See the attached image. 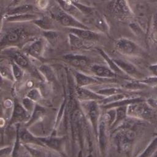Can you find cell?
<instances>
[{
  "label": "cell",
  "instance_id": "obj_5",
  "mask_svg": "<svg viewBox=\"0 0 157 157\" xmlns=\"http://www.w3.org/2000/svg\"><path fill=\"white\" fill-rule=\"evenodd\" d=\"M110 7V10L120 18H124L132 15L126 0H111Z\"/></svg>",
  "mask_w": 157,
  "mask_h": 157
},
{
  "label": "cell",
  "instance_id": "obj_8",
  "mask_svg": "<svg viewBox=\"0 0 157 157\" xmlns=\"http://www.w3.org/2000/svg\"><path fill=\"white\" fill-rule=\"evenodd\" d=\"M40 16L37 14L27 13L23 14H18V15H5L4 20L7 22L10 23H20V22H25L29 21H34L37 19Z\"/></svg>",
  "mask_w": 157,
  "mask_h": 157
},
{
  "label": "cell",
  "instance_id": "obj_34",
  "mask_svg": "<svg viewBox=\"0 0 157 157\" xmlns=\"http://www.w3.org/2000/svg\"><path fill=\"white\" fill-rule=\"evenodd\" d=\"M48 4V0H37V5L40 9H45L47 7Z\"/></svg>",
  "mask_w": 157,
  "mask_h": 157
},
{
  "label": "cell",
  "instance_id": "obj_20",
  "mask_svg": "<svg viewBox=\"0 0 157 157\" xmlns=\"http://www.w3.org/2000/svg\"><path fill=\"white\" fill-rule=\"evenodd\" d=\"M68 39L70 45L75 48H81L85 46L84 40L82 39L80 37L75 35L72 33H69L68 35Z\"/></svg>",
  "mask_w": 157,
  "mask_h": 157
},
{
  "label": "cell",
  "instance_id": "obj_19",
  "mask_svg": "<svg viewBox=\"0 0 157 157\" xmlns=\"http://www.w3.org/2000/svg\"><path fill=\"white\" fill-rule=\"evenodd\" d=\"M13 61L21 67H26L28 66V60L24 54L16 51L12 53Z\"/></svg>",
  "mask_w": 157,
  "mask_h": 157
},
{
  "label": "cell",
  "instance_id": "obj_21",
  "mask_svg": "<svg viewBox=\"0 0 157 157\" xmlns=\"http://www.w3.org/2000/svg\"><path fill=\"white\" fill-rule=\"evenodd\" d=\"M42 144L55 150H59L61 148L63 140L58 138H42L40 139Z\"/></svg>",
  "mask_w": 157,
  "mask_h": 157
},
{
  "label": "cell",
  "instance_id": "obj_32",
  "mask_svg": "<svg viewBox=\"0 0 157 157\" xmlns=\"http://www.w3.org/2000/svg\"><path fill=\"white\" fill-rule=\"evenodd\" d=\"M33 101L31 100L30 99L25 98L23 99V105L26 107V109L28 110H30L32 109V107L33 105Z\"/></svg>",
  "mask_w": 157,
  "mask_h": 157
},
{
  "label": "cell",
  "instance_id": "obj_29",
  "mask_svg": "<svg viewBox=\"0 0 157 157\" xmlns=\"http://www.w3.org/2000/svg\"><path fill=\"white\" fill-rule=\"evenodd\" d=\"M27 97L33 101H37L40 99V94L38 90L34 88L31 90L27 94Z\"/></svg>",
  "mask_w": 157,
  "mask_h": 157
},
{
  "label": "cell",
  "instance_id": "obj_9",
  "mask_svg": "<svg viewBox=\"0 0 157 157\" xmlns=\"http://www.w3.org/2000/svg\"><path fill=\"white\" fill-rule=\"evenodd\" d=\"M147 39L150 45L157 47V13L151 18L148 28Z\"/></svg>",
  "mask_w": 157,
  "mask_h": 157
},
{
  "label": "cell",
  "instance_id": "obj_1",
  "mask_svg": "<svg viewBox=\"0 0 157 157\" xmlns=\"http://www.w3.org/2000/svg\"><path fill=\"white\" fill-rule=\"evenodd\" d=\"M28 29L25 27H16L9 30L0 40V46L18 44L28 39L31 36Z\"/></svg>",
  "mask_w": 157,
  "mask_h": 157
},
{
  "label": "cell",
  "instance_id": "obj_22",
  "mask_svg": "<svg viewBox=\"0 0 157 157\" xmlns=\"http://www.w3.org/2000/svg\"><path fill=\"white\" fill-rule=\"evenodd\" d=\"M20 136L21 139L26 143H31V144H36L38 145H41L42 143L40 140L36 139L33 137L29 132L26 131L25 129H23L20 132Z\"/></svg>",
  "mask_w": 157,
  "mask_h": 157
},
{
  "label": "cell",
  "instance_id": "obj_36",
  "mask_svg": "<svg viewBox=\"0 0 157 157\" xmlns=\"http://www.w3.org/2000/svg\"><path fill=\"white\" fill-rule=\"evenodd\" d=\"M5 13L4 12L3 10H0V31L2 28L3 20H4V17H5Z\"/></svg>",
  "mask_w": 157,
  "mask_h": 157
},
{
  "label": "cell",
  "instance_id": "obj_23",
  "mask_svg": "<svg viewBox=\"0 0 157 157\" xmlns=\"http://www.w3.org/2000/svg\"><path fill=\"white\" fill-rule=\"evenodd\" d=\"M72 2L73 4L80 11V12L83 15H94L96 13V10L94 8L85 6L84 4H82L81 3H79L78 2L72 1Z\"/></svg>",
  "mask_w": 157,
  "mask_h": 157
},
{
  "label": "cell",
  "instance_id": "obj_13",
  "mask_svg": "<svg viewBox=\"0 0 157 157\" xmlns=\"http://www.w3.org/2000/svg\"><path fill=\"white\" fill-rule=\"evenodd\" d=\"M91 71L97 76L101 77H113L115 74L113 71L104 66L99 64H94L91 66Z\"/></svg>",
  "mask_w": 157,
  "mask_h": 157
},
{
  "label": "cell",
  "instance_id": "obj_2",
  "mask_svg": "<svg viewBox=\"0 0 157 157\" xmlns=\"http://www.w3.org/2000/svg\"><path fill=\"white\" fill-rule=\"evenodd\" d=\"M115 47L120 53L126 56H137L141 52L140 47L134 41L127 38H120L115 40Z\"/></svg>",
  "mask_w": 157,
  "mask_h": 157
},
{
  "label": "cell",
  "instance_id": "obj_17",
  "mask_svg": "<svg viewBox=\"0 0 157 157\" xmlns=\"http://www.w3.org/2000/svg\"><path fill=\"white\" fill-rule=\"evenodd\" d=\"M34 9L33 5L29 4H26L23 5H19L14 7H12L9 9L6 15H18L23 14L27 13H31Z\"/></svg>",
  "mask_w": 157,
  "mask_h": 157
},
{
  "label": "cell",
  "instance_id": "obj_33",
  "mask_svg": "<svg viewBox=\"0 0 157 157\" xmlns=\"http://www.w3.org/2000/svg\"><path fill=\"white\" fill-rule=\"evenodd\" d=\"M0 73L4 77H11L10 72L6 68L3 66H0Z\"/></svg>",
  "mask_w": 157,
  "mask_h": 157
},
{
  "label": "cell",
  "instance_id": "obj_18",
  "mask_svg": "<svg viewBox=\"0 0 157 157\" xmlns=\"http://www.w3.org/2000/svg\"><path fill=\"white\" fill-rule=\"evenodd\" d=\"M75 78L77 85L81 87L96 83L97 82L95 78L78 72H75Z\"/></svg>",
  "mask_w": 157,
  "mask_h": 157
},
{
  "label": "cell",
  "instance_id": "obj_14",
  "mask_svg": "<svg viewBox=\"0 0 157 157\" xmlns=\"http://www.w3.org/2000/svg\"><path fill=\"white\" fill-rule=\"evenodd\" d=\"M88 114L90 117V119L91 121V123L94 128L96 130L98 120L99 117V109L98 105L94 101H91L88 104Z\"/></svg>",
  "mask_w": 157,
  "mask_h": 157
},
{
  "label": "cell",
  "instance_id": "obj_16",
  "mask_svg": "<svg viewBox=\"0 0 157 157\" xmlns=\"http://www.w3.org/2000/svg\"><path fill=\"white\" fill-rule=\"evenodd\" d=\"M113 60L121 71L132 75L138 74V71L137 68L131 63L120 59H114Z\"/></svg>",
  "mask_w": 157,
  "mask_h": 157
},
{
  "label": "cell",
  "instance_id": "obj_37",
  "mask_svg": "<svg viewBox=\"0 0 157 157\" xmlns=\"http://www.w3.org/2000/svg\"><path fill=\"white\" fill-rule=\"evenodd\" d=\"M150 69L151 71V72H152L155 75L157 76V64L151 65V66L150 67Z\"/></svg>",
  "mask_w": 157,
  "mask_h": 157
},
{
  "label": "cell",
  "instance_id": "obj_4",
  "mask_svg": "<svg viewBox=\"0 0 157 157\" xmlns=\"http://www.w3.org/2000/svg\"><path fill=\"white\" fill-rule=\"evenodd\" d=\"M45 41L44 37H38L29 40L28 42L25 44L24 50L31 56L39 58L43 53Z\"/></svg>",
  "mask_w": 157,
  "mask_h": 157
},
{
  "label": "cell",
  "instance_id": "obj_26",
  "mask_svg": "<svg viewBox=\"0 0 157 157\" xmlns=\"http://www.w3.org/2000/svg\"><path fill=\"white\" fill-rule=\"evenodd\" d=\"M11 66L13 77L16 80H19L20 78H21L23 75V72L21 69V67L19 66L17 64H16L13 60L11 63Z\"/></svg>",
  "mask_w": 157,
  "mask_h": 157
},
{
  "label": "cell",
  "instance_id": "obj_6",
  "mask_svg": "<svg viewBox=\"0 0 157 157\" xmlns=\"http://www.w3.org/2000/svg\"><path fill=\"white\" fill-rule=\"evenodd\" d=\"M70 33H72L85 41L93 42L98 40L100 35L90 29L82 28H68Z\"/></svg>",
  "mask_w": 157,
  "mask_h": 157
},
{
  "label": "cell",
  "instance_id": "obj_35",
  "mask_svg": "<svg viewBox=\"0 0 157 157\" xmlns=\"http://www.w3.org/2000/svg\"><path fill=\"white\" fill-rule=\"evenodd\" d=\"M23 1V0H12L10 4V6L11 7H14L17 6H19V5H20V4L21 3V2Z\"/></svg>",
  "mask_w": 157,
  "mask_h": 157
},
{
  "label": "cell",
  "instance_id": "obj_39",
  "mask_svg": "<svg viewBox=\"0 0 157 157\" xmlns=\"http://www.w3.org/2000/svg\"><path fill=\"white\" fill-rule=\"evenodd\" d=\"M1 81H2V78H1V75H0V84H1V82H2Z\"/></svg>",
  "mask_w": 157,
  "mask_h": 157
},
{
  "label": "cell",
  "instance_id": "obj_24",
  "mask_svg": "<svg viewBox=\"0 0 157 157\" xmlns=\"http://www.w3.org/2000/svg\"><path fill=\"white\" fill-rule=\"evenodd\" d=\"M43 37L46 41L48 42L51 44L56 43L59 39V34L58 32L54 30H48L42 31Z\"/></svg>",
  "mask_w": 157,
  "mask_h": 157
},
{
  "label": "cell",
  "instance_id": "obj_3",
  "mask_svg": "<svg viewBox=\"0 0 157 157\" xmlns=\"http://www.w3.org/2000/svg\"><path fill=\"white\" fill-rule=\"evenodd\" d=\"M55 18L61 25L68 28L90 29L86 25L82 23L77 18L64 12L63 10L58 12L55 15Z\"/></svg>",
  "mask_w": 157,
  "mask_h": 157
},
{
  "label": "cell",
  "instance_id": "obj_11",
  "mask_svg": "<svg viewBox=\"0 0 157 157\" xmlns=\"http://www.w3.org/2000/svg\"><path fill=\"white\" fill-rule=\"evenodd\" d=\"M32 22L43 31L54 30L55 28L53 20L49 17H39L37 19L33 21Z\"/></svg>",
  "mask_w": 157,
  "mask_h": 157
},
{
  "label": "cell",
  "instance_id": "obj_27",
  "mask_svg": "<svg viewBox=\"0 0 157 157\" xmlns=\"http://www.w3.org/2000/svg\"><path fill=\"white\" fill-rule=\"evenodd\" d=\"M44 112H45V110L42 107H40L39 105H37L34 109L32 118L29 120V121L28 123V124H31L34 121H36L37 119H38L41 115H42L44 114Z\"/></svg>",
  "mask_w": 157,
  "mask_h": 157
},
{
  "label": "cell",
  "instance_id": "obj_25",
  "mask_svg": "<svg viewBox=\"0 0 157 157\" xmlns=\"http://www.w3.org/2000/svg\"><path fill=\"white\" fill-rule=\"evenodd\" d=\"M40 71L48 80H52L54 78L53 71L50 66L47 64H42L39 67Z\"/></svg>",
  "mask_w": 157,
  "mask_h": 157
},
{
  "label": "cell",
  "instance_id": "obj_10",
  "mask_svg": "<svg viewBox=\"0 0 157 157\" xmlns=\"http://www.w3.org/2000/svg\"><path fill=\"white\" fill-rule=\"evenodd\" d=\"M61 9L66 13L77 18L83 14L73 4L71 0H56ZM78 19V18H77Z\"/></svg>",
  "mask_w": 157,
  "mask_h": 157
},
{
  "label": "cell",
  "instance_id": "obj_31",
  "mask_svg": "<svg viewBox=\"0 0 157 157\" xmlns=\"http://www.w3.org/2000/svg\"><path fill=\"white\" fill-rule=\"evenodd\" d=\"M11 151L12 148L10 147L0 149V157H5L6 156H8L11 153Z\"/></svg>",
  "mask_w": 157,
  "mask_h": 157
},
{
  "label": "cell",
  "instance_id": "obj_28",
  "mask_svg": "<svg viewBox=\"0 0 157 157\" xmlns=\"http://www.w3.org/2000/svg\"><path fill=\"white\" fill-rule=\"evenodd\" d=\"M99 141L102 149L103 150L105 147V123L101 122L99 126Z\"/></svg>",
  "mask_w": 157,
  "mask_h": 157
},
{
  "label": "cell",
  "instance_id": "obj_38",
  "mask_svg": "<svg viewBox=\"0 0 157 157\" xmlns=\"http://www.w3.org/2000/svg\"><path fill=\"white\" fill-rule=\"evenodd\" d=\"M153 157H157V152L156 153V154H155V155Z\"/></svg>",
  "mask_w": 157,
  "mask_h": 157
},
{
  "label": "cell",
  "instance_id": "obj_12",
  "mask_svg": "<svg viewBox=\"0 0 157 157\" xmlns=\"http://www.w3.org/2000/svg\"><path fill=\"white\" fill-rule=\"evenodd\" d=\"M26 117H27V112L26 110L21 106L20 104L15 101L12 119L10 120L11 123L23 121L25 120Z\"/></svg>",
  "mask_w": 157,
  "mask_h": 157
},
{
  "label": "cell",
  "instance_id": "obj_15",
  "mask_svg": "<svg viewBox=\"0 0 157 157\" xmlns=\"http://www.w3.org/2000/svg\"><path fill=\"white\" fill-rule=\"evenodd\" d=\"M77 94L78 98L83 101H93L101 99L103 98L102 96L98 95L90 90L82 87L77 89Z\"/></svg>",
  "mask_w": 157,
  "mask_h": 157
},
{
  "label": "cell",
  "instance_id": "obj_7",
  "mask_svg": "<svg viewBox=\"0 0 157 157\" xmlns=\"http://www.w3.org/2000/svg\"><path fill=\"white\" fill-rule=\"evenodd\" d=\"M63 59L69 64L77 67H84L88 64V58L84 55L67 54L63 56Z\"/></svg>",
  "mask_w": 157,
  "mask_h": 157
},
{
  "label": "cell",
  "instance_id": "obj_30",
  "mask_svg": "<svg viewBox=\"0 0 157 157\" xmlns=\"http://www.w3.org/2000/svg\"><path fill=\"white\" fill-rule=\"evenodd\" d=\"M95 25L102 31H106L107 29V25L104 20L101 17H96L94 19Z\"/></svg>",
  "mask_w": 157,
  "mask_h": 157
}]
</instances>
